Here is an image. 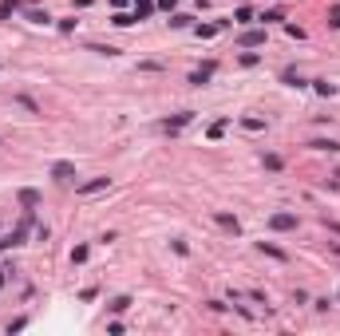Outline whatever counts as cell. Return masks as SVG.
<instances>
[{
	"label": "cell",
	"mask_w": 340,
	"mask_h": 336,
	"mask_svg": "<svg viewBox=\"0 0 340 336\" xmlns=\"http://www.w3.org/2000/svg\"><path fill=\"white\" fill-rule=\"evenodd\" d=\"M20 202H24V206H36L40 194H36V190H20Z\"/></svg>",
	"instance_id": "8fae6325"
},
{
	"label": "cell",
	"mask_w": 340,
	"mask_h": 336,
	"mask_svg": "<svg viewBox=\"0 0 340 336\" xmlns=\"http://www.w3.org/2000/svg\"><path fill=\"white\" fill-rule=\"evenodd\" d=\"M241 127H245V131H261L265 123H261V119H241Z\"/></svg>",
	"instance_id": "7c38bea8"
},
{
	"label": "cell",
	"mask_w": 340,
	"mask_h": 336,
	"mask_svg": "<svg viewBox=\"0 0 340 336\" xmlns=\"http://www.w3.org/2000/svg\"><path fill=\"white\" fill-rule=\"evenodd\" d=\"M210 75H214V63H206V67H198V71H190V83H194V87H202V83H206Z\"/></svg>",
	"instance_id": "3957f363"
},
{
	"label": "cell",
	"mask_w": 340,
	"mask_h": 336,
	"mask_svg": "<svg viewBox=\"0 0 340 336\" xmlns=\"http://www.w3.org/2000/svg\"><path fill=\"white\" fill-rule=\"evenodd\" d=\"M107 186H111V178H91V182L79 186V194H99V190H107Z\"/></svg>",
	"instance_id": "7a4b0ae2"
},
{
	"label": "cell",
	"mask_w": 340,
	"mask_h": 336,
	"mask_svg": "<svg viewBox=\"0 0 340 336\" xmlns=\"http://www.w3.org/2000/svg\"><path fill=\"white\" fill-rule=\"evenodd\" d=\"M214 222L222 225V229H229V233H237V229H241V225H237V218H233V214H214Z\"/></svg>",
	"instance_id": "277c9868"
},
{
	"label": "cell",
	"mask_w": 340,
	"mask_h": 336,
	"mask_svg": "<svg viewBox=\"0 0 340 336\" xmlns=\"http://www.w3.org/2000/svg\"><path fill=\"white\" fill-rule=\"evenodd\" d=\"M257 249H261V253H269V257H277V261H285V253H281V249H277V245H269V241H261Z\"/></svg>",
	"instance_id": "30bf717a"
},
{
	"label": "cell",
	"mask_w": 340,
	"mask_h": 336,
	"mask_svg": "<svg viewBox=\"0 0 340 336\" xmlns=\"http://www.w3.org/2000/svg\"><path fill=\"white\" fill-rule=\"evenodd\" d=\"M333 24H337V28H340V12H337V16H333Z\"/></svg>",
	"instance_id": "5bb4252c"
},
{
	"label": "cell",
	"mask_w": 340,
	"mask_h": 336,
	"mask_svg": "<svg viewBox=\"0 0 340 336\" xmlns=\"http://www.w3.org/2000/svg\"><path fill=\"white\" fill-rule=\"evenodd\" d=\"M241 44H245V48H253V44H265V32H245V36H241Z\"/></svg>",
	"instance_id": "52a82bcc"
},
{
	"label": "cell",
	"mask_w": 340,
	"mask_h": 336,
	"mask_svg": "<svg viewBox=\"0 0 340 336\" xmlns=\"http://www.w3.org/2000/svg\"><path fill=\"white\" fill-rule=\"evenodd\" d=\"M269 225H273V229H297V214H273Z\"/></svg>",
	"instance_id": "6da1fadb"
},
{
	"label": "cell",
	"mask_w": 340,
	"mask_h": 336,
	"mask_svg": "<svg viewBox=\"0 0 340 336\" xmlns=\"http://www.w3.org/2000/svg\"><path fill=\"white\" fill-rule=\"evenodd\" d=\"M127 305H131V297H119V301H111V313H123Z\"/></svg>",
	"instance_id": "4fadbf2b"
},
{
	"label": "cell",
	"mask_w": 340,
	"mask_h": 336,
	"mask_svg": "<svg viewBox=\"0 0 340 336\" xmlns=\"http://www.w3.org/2000/svg\"><path fill=\"white\" fill-rule=\"evenodd\" d=\"M190 123V111H182V115H174V119H167L163 123V131H178V127H186Z\"/></svg>",
	"instance_id": "8992f818"
},
{
	"label": "cell",
	"mask_w": 340,
	"mask_h": 336,
	"mask_svg": "<svg viewBox=\"0 0 340 336\" xmlns=\"http://www.w3.org/2000/svg\"><path fill=\"white\" fill-rule=\"evenodd\" d=\"M313 151H340V143H333V139H317V143H309Z\"/></svg>",
	"instance_id": "ba28073f"
},
{
	"label": "cell",
	"mask_w": 340,
	"mask_h": 336,
	"mask_svg": "<svg viewBox=\"0 0 340 336\" xmlns=\"http://www.w3.org/2000/svg\"><path fill=\"white\" fill-rule=\"evenodd\" d=\"M151 8H155V0H135V16H151Z\"/></svg>",
	"instance_id": "9c48e42d"
},
{
	"label": "cell",
	"mask_w": 340,
	"mask_h": 336,
	"mask_svg": "<svg viewBox=\"0 0 340 336\" xmlns=\"http://www.w3.org/2000/svg\"><path fill=\"white\" fill-rule=\"evenodd\" d=\"M71 174H75V167H71V163H56V167H52V178H59V182H67Z\"/></svg>",
	"instance_id": "5b68a950"
}]
</instances>
